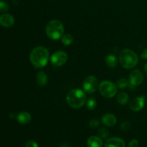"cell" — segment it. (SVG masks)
Wrapping results in <instances>:
<instances>
[{
  "label": "cell",
  "instance_id": "1",
  "mask_svg": "<svg viewBox=\"0 0 147 147\" xmlns=\"http://www.w3.org/2000/svg\"><path fill=\"white\" fill-rule=\"evenodd\" d=\"M30 62L37 68H42L47 64L50 59V53L46 47H36L32 50L30 55Z\"/></svg>",
  "mask_w": 147,
  "mask_h": 147
},
{
  "label": "cell",
  "instance_id": "2",
  "mask_svg": "<svg viewBox=\"0 0 147 147\" xmlns=\"http://www.w3.org/2000/svg\"><path fill=\"white\" fill-rule=\"evenodd\" d=\"M66 101L68 106L73 109H80L86 102V95L83 90L75 88L70 90L66 96Z\"/></svg>",
  "mask_w": 147,
  "mask_h": 147
},
{
  "label": "cell",
  "instance_id": "3",
  "mask_svg": "<svg viewBox=\"0 0 147 147\" xmlns=\"http://www.w3.org/2000/svg\"><path fill=\"white\" fill-rule=\"evenodd\" d=\"M119 62L123 68L131 69L139 63V57L133 50L123 49L119 53Z\"/></svg>",
  "mask_w": 147,
  "mask_h": 147
},
{
  "label": "cell",
  "instance_id": "4",
  "mask_svg": "<svg viewBox=\"0 0 147 147\" xmlns=\"http://www.w3.org/2000/svg\"><path fill=\"white\" fill-rule=\"evenodd\" d=\"M45 31L49 38L53 40H57L61 38L62 36L64 34V26L59 20H53L47 23Z\"/></svg>",
  "mask_w": 147,
  "mask_h": 147
},
{
  "label": "cell",
  "instance_id": "5",
  "mask_svg": "<svg viewBox=\"0 0 147 147\" xmlns=\"http://www.w3.org/2000/svg\"><path fill=\"white\" fill-rule=\"evenodd\" d=\"M98 90L102 96L106 98H111L117 93V86L112 82L104 80L99 84Z\"/></svg>",
  "mask_w": 147,
  "mask_h": 147
},
{
  "label": "cell",
  "instance_id": "6",
  "mask_svg": "<svg viewBox=\"0 0 147 147\" xmlns=\"http://www.w3.org/2000/svg\"><path fill=\"white\" fill-rule=\"evenodd\" d=\"M83 86L86 93H93L99 86L98 79L93 76H88L83 81Z\"/></svg>",
  "mask_w": 147,
  "mask_h": 147
},
{
  "label": "cell",
  "instance_id": "7",
  "mask_svg": "<svg viewBox=\"0 0 147 147\" xmlns=\"http://www.w3.org/2000/svg\"><path fill=\"white\" fill-rule=\"evenodd\" d=\"M50 60L53 65H54L55 67H60L67 62V55L65 52L58 50L52 55Z\"/></svg>",
  "mask_w": 147,
  "mask_h": 147
},
{
  "label": "cell",
  "instance_id": "8",
  "mask_svg": "<svg viewBox=\"0 0 147 147\" xmlns=\"http://www.w3.org/2000/svg\"><path fill=\"white\" fill-rule=\"evenodd\" d=\"M144 81V75L141 70L136 69L132 70L129 75V83L134 86L142 84Z\"/></svg>",
  "mask_w": 147,
  "mask_h": 147
},
{
  "label": "cell",
  "instance_id": "9",
  "mask_svg": "<svg viewBox=\"0 0 147 147\" xmlns=\"http://www.w3.org/2000/svg\"><path fill=\"white\" fill-rule=\"evenodd\" d=\"M145 100H146V98L144 96L134 98L131 100L129 103L130 109L133 111H139L144 107Z\"/></svg>",
  "mask_w": 147,
  "mask_h": 147
},
{
  "label": "cell",
  "instance_id": "10",
  "mask_svg": "<svg viewBox=\"0 0 147 147\" xmlns=\"http://www.w3.org/2000/svg\"><path fill=\"white\" fill-rule=\"evenodd\" d=\"M104 147H126V143L121 138L112 137L106 141Z\"/></svg>",
  "mask_w": 147,
  "mask_h": 147
},
{
  "label": "cell",
  "instance_id": "11",
  "mask_svg": "<svg viewBox=\"0 0 147 147\" xmlns=\"http://www.w3.org/2000/svg\"><path fill=\"white\" fill-rule=\"evenodd\" d=\"M14 18L10 14H4L0 16V24L4 27H10L14 24Z\"/></svg>",
  "mask_w": 147,
  "mask_h": 147
},
{
  "label": "cell",
  "instance_id": "12",
  "mask_svg": "<svg viewBox=\"0 0 147 147\" xmlns=\"http://www.w3.org/2000/svg\"><path fill=\"white\" fill-rule=\"evenodd\" d=\"M116 122H117V119L116 116L112 113H106L102 117V123L105 126H109V127H111L116 125Z\"/></svg>",
  "mask_w": 147,
  "mask_h": 147
},
{
  "label": "cell",
  "instance_id": "13",
  "mask_svg": "<svg viewBox=\"0 0 147 147\" xmlns=\"http://www.w3.org/2000/svg\"><path fill=\"white\" fill-rule=\"evenodd\" d=\"M87 144L88 147H102L103 146V140L99 136H92L88 139Z\"/></svg>",
  "mask_w": 147,
  "mask_h": 147
},
{
  "label": "cell",
  "instance_id": "14",
  "mask_svg": "<svg viewBox=\"0 0 147 147\" xmlns=\"http://www.w3.org/2000/svg\"><path fill=\"white\" fill-rule=\"evenodd\" d=\"M31 116L28 112H21L17 116V119L20 123L22 125H26L29 123L31 121Z\"/></svg>",
  "mask_w": 147,
  "mask_h": 147
},
{
  "label": "cell",
  "instance_id": "15",
  "mask_svg": "<svg viewBox=\"0 0 147 147\" xmlns=\"http://www.w3.org/2000/svg\"><path fill=\"white\" fill-rule=\"evenodd\" d=\"M37 84L40 86H45L47 83V76L44 71H40L37 73V77H36Z\"/></svg>",
  "mask_w": 147,
  "mask_h": 147
},
{
  "label": "cell",
  "instance_id": "16",
  "mask_svg": "<svg viewBox=\"0 0 147 147\" xmlns=\"http://www.w3.org/2000/svg\"><path fill=\"white\" fill-rule=\"evenodd\" d=\"M129 97L128 94L125 92H119L116 96V101L120 105H125L129 102Z\"/></svg>",
  "mask_w": 147,
  "mask_h": 147
},
{
  "label": "cell",
  "instance_id": "17",
  "mask_svg": "<svg viewBox=\"0 0 147 147\" xmlns=\"http://www.w3.org/2000/svg\"><path fill=\"white\" fill-rule=\"evenodd\" d=\"M106 63L107 65V66H109V67H115L118 64V59L116 57L115 55L113 54H109L108 55L107 57L106 58Z\"/></svg>",
  "mask_w": 147,
  "mask_h": 147
},
{
  "label": "cell",
  "instance_id": "18",
  "mask_svg": "<svg viewBox=\"0 0 147 147\" xmlns=\"http://www.w3.org/2000/svg\"><path fill=\"white\" fill-rule=\"evenodd\" d=\"M61 41L65 46H69L73 42V37L70 34H64L61 37Z\"/></svg>",
  "mask_w": 147,
  "mask_h": 147
},
{
  "label": "cell",
  "instance_id": "19",
  "mask_svg": "<svg viewBox=\"0 0 147 147\" xmlns=\"http://www.w3.org/2000/svg\"><path fill=\"white\" fill-rule=\"evenodd\" d=\"M96 100L93 98H90L86 102V107L88 110H94L96 107Z\"/></svg>",
  "mask_w": 147,
  "mask_h": 147
},
{
  "label": "cell",
  "instance_id": "20",
  "mask_svg": "<svg viewBox=\"0 0 147 147\" xmlns=\"http://www.w3.org/2000/svg\"><path fill=\"white\" fill-rule=\"evenodd\" d=\"M129 81H128L125 78H121L119 79L117 81V84H116V86L119 88H125L129 86Z\"/></svg>",
  "mask_w": 147,
  "mask_h": 147
},
{
  "label": "cell",
  "instance_id": "21",
  "mask_svg": "<svg viewBox=\"0 0 147 147\" xmlns=\"http://www.w3.org/2000/svg\"><path fill=\"white\" fill-rule=\"evenodd\" d=\"M98 136L101 139H106L109 136V131L106 129H105V128H100L98 130Z\"/></svg>",
  "mask_w": 147,
  "mask_h": 147
},
{
  "label": "cell",
  "instance_id": "22",
  "mask_svg": "<svg viewBox=\"0 0 147 147\" xmlns=\"http://www.w3.org/2000/svg\"><path fill=\"white\" fill-rule=\"evenodd\" d=\"M9 10V5L5 1H0V11L5 12Z\"/></svg>",
  "mask_w": 147,
  "mask_h": 147
},
{
  "label": "cell",
  "instance_id": "23",
  "mask_svg": "<svg viewBox=\"0 0 147 147\" xmlns=\"http://www.w3.org/2000/svg\"><path fill=\"white\" fill-rule=\"evenodd\" d=\"M131 126V123L128 121H125L123 123H121V129L123 131H128L129 129Z\"/></svg>",
  "mask_w": 147,
  "mask_h": 147
},
{
  "label": "cell",
  "instance_id": "24",
  "mask_svg": "<svg viewBox=\"0 0 147 147\" xmlns=\"http://www.w3.org/2000/svg\"><path fill=\"white\" fill-rule=\"evenodd\" d=\"M99 121L97 120V119H92L91 121H90V122H89V126H90V127L91 128H93V129H95V128L98 127V126H99Z\"/></svg>",
  "mask_w": 147,
  "mask_h": 147
},
{
  "label": "cell",
  "instance_id": "25",
  "mask_svg": "<svg viewBox=\"0 0 147 147\" xmlns=\"http://www.w3.org/2000/svg\"><path fill=\"white\" fill-rule=\"evenodd\" d=\"M25 147H38V144L36 142L32 140H30L26 142Z\"/></svg>",
  "mask_w": 147,
  "mask_h": 147
},
{
  "label": "cell",
  "instance_id": "26",
  "mask_svg": "<svg viewBox=\"0 0 147 147\" xmlns=\"http://www.w3.org/2000/svg\"><path fill=\"white\" fill-rule=\"evenodd\" d=\"M139 146V142L136 139H132L129 144V147H138Z\"/></svg>",
  "mask_w": 147,
  "mask_h": 147
},
{
  "label": "cell",
  "instance_id": "27",
  "mask_svg": "<svg viewBox=\"0 0 147 147\" xmlns=\"http://www.w3.org/2000/svg\"><path fill=\"white\" fill-rule=\"evenodd\" d=\"M141 57L143 60H147V47L142 51V54H141Z\"/></svg>",
  "mask_w": 147,
  "mask_h": 147
},
{
  "label": "cell",
  "instance_id": "28",
  "mask_svg": "<svg viewBox=\"0 0 147 147\" xmlns=\"http://www.w3.org/2000/svg\"><path fill=\"white\" fill-rule=\"evenodd\" d=\"M144 73H146V75L147 76V63H146L144 65Z\"/></svg>",
  "mask_w": 147,
  "mask_h": 147
},
{
  "label": "cell",
  "instance_id": "29",
  "mask_svg": "<svg viewBox=\"0 0 147 147\" xmlns=\"http://www.w3.org/2000/svg\"><path fill=\"white\" fill-rule=\"evenodd\" d=\"M61 147H69L67 145H63V146H61Z\"/></svg>",
  "mask_w": 147,
  "mask_h": 147
},
{
  "label": "cell",
  "instance_id": "30",
  "mask_svg": "<svg viewBox=\"0 0 147 147\" xmlns=\"http://www.w3.org/2000/svg\"><path fill=\"white\" fill-rule=\"evenodd\" d=\"M0 1H1V0H0Z\"/></svg>",
  "mask_w": 147,
  "mask_h": 147
}]
</instances>
